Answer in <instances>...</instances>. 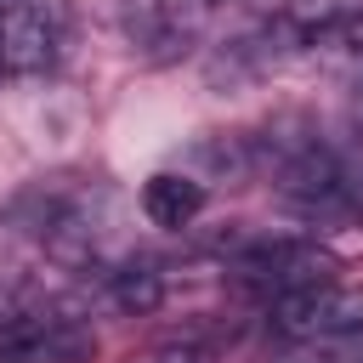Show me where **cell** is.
Returning <instances> with one entry per match:
<instances>
[{
    "label": "cell",
    "instance_id": "5b68a950",
    "mask_svg": "<svg viewBox=\"0 0 363 363\" xmlns=\"http://www.w3.org/2000/svg\"><path fill=\"white\" fill-rule=\"evenodd\" d=\"M62 45V17L57 6H23L0 23V68L6 74H40L57 62Z\"/></svg>",
    "mask_w": 363,
    "mask_h": 363
},
{
    "label": "cell",
    "instance_id": "30bf717a",
    "mask_svg": "<svg viewBox=\"0 0 363 363\" xmlns=\"http://www.w3.org/2000/svg\"><path fill=\"white\" fill-rule=\"evenodd\" d=\"M28 0H0V17H11V11H23Z\"/></svg>",
    "mask_w": 363,
    "mask_h": 363
},
{
    "label": "cell",
    "instance_id": "9c48e42d",
    "mask_svg": "<svg viewBox=\"0 0 363 363\" xmlns=\"http://www.w3.org/2000/svg\"><path fill=\"white\" fill-rule=\"evenodd\" d=\"M335 17H340V11H318V34H329V28H335ZM295 23H306V28H312V6H301V11H295ZM318 34H312V40H318Z\"/></svg>",
    "mask_w": 363,
    "mask_h": 363
},
{
    "label": "cell",
    "instance_id": "6da1fadb",
    "mask_svg": "<svg viewBox=\"0 0 363 363\" xmlns=\"http://www.w3.org/2000/svg\"><path fill=\"white\" fill-rule=\"evenodd\" d=\"M233 272L244 289L267 295V301H284L295 289H312V284H335L340 261L335 250L323 244H306V238H255L233 255Z\"/></svg>",
    "mask_w": 363,
    "mask_h": 363
},
{
    "label": "cell",
    "instance_id": "3957f363",
    "mask_svg": "<svg viewBox=\"0 0 363 363\" xmlns=\"http://www.w3.org/2000/svg\"><path fill=\"white\" fill-rule=\"evenodd\" d=\"M96 357V335L57 306H34L0 323V363H85Z\"/></svg>",
    "mask_w": 363,
    "mask_h": 363
},
{
    "label": "cell",
    "instance_id": "277c9868",
    "mask_svg": "<svg viewBox=\"0 0 363 363\" xmlns=\"http://www.w3.org/2000/svg\"><path fill=\"white\" fill-rule=\"evenodd\" d=\"M272 329L284 340H306V346H323L346 329L363 323V295L357 289H340V284H312V289H295L284 301L267 306Z\"/></svg>",
    "mask_w": 363,
    "mask_h": 363
},
{
    "label": "cell",
    "instance_id": "7a4b0ae2",
    "mask_svg": "<svg viewBox=\"0 0 363 363\" xmlns=\"http://www.w3.org/2000/svg\"><path fill=\"white\" fill-rule=\"evenodd\" d=\"M216 0H113L119 34L142 62H176L199 45Z\"/></svg>",
    "mask_w": 363,
    "mask_h": 363
},
{
    "label": "cell",
    "instance_id": "8fae6325",
    "mask_svg": "<svg viewBox=\"0 0 363 363\" xmlns=\"http://www.w3.org/2000/svg\"><path fill=\"white\" fill-rule=\"evenodd\" d=\"M0 74H6V68H0Z\"/></svg>",
    "mask_w": 363,
    "mask_h": 363
},
{
    "label": "cell",
    "instance_id": "52a82bcc",
    "mask_svg": "<svg viewBox=\"0 0 363 363\" xmlns=\"http://www.w3.org/2000/svg\"><path fill=\"white\" fill-rule=\"evenodd\" d=\"M108 301L119 306V312H153L159 301H164V272L159 267H147V261H130V267H119V272H108Z\"/></svg>",
    "mask_w": 363,
    "mask_h": 363
},
{
    "label": "cell",
    "instance_id": "8992f818",
    "mask_svg": "<svg viewBox=\"0 0 363 363\" xmlns=\"http://www.w3.org/2000/svg\"><path fill=\"white\" fill-rule=\"evenodd\" d=\"M142 210H147L153 227H187V221L204 210V182L176 176V170H159V176H147V187H142Z\"/></svg>",
    "mask_w": 363,
    "mask_h": 363
},
{
    "label": "cell",
    "instance_id": "ba28073f",
    "mask_svg": "<svg viewBox=\"0 0 363 363\" xmlns=\"http://www.w3.org/2000/svg\"><path fill=\"white\" fill-rule=\"evenodd\" d=\"M23 312H34V284H28L23 272L0 267V323H11V318H23Z\"/></svg>",
    "mask_w": 363,
    "mask_h": 363
}]
</instances>
